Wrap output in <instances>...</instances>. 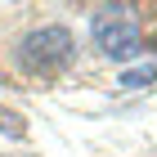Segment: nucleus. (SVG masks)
Listing matches in <instances>:
<instances>
[{
  "label": "nucleus",
  "mask_w": 157,
  "mask_h": 157,
  "mask_svg": "<svg viewBox=\"0 0 157 157\" xmlns=\"http://www.w3.org/2000/svg\"><path fill=\"white\" fill-rule=\"evenodd\" d=\"M153 76H157L153 63H139V67H126V72L117 76V85L121 90H144V85H153Z\"/></svg>",
  "instance_id": "obj_3"
},
{
  "label": "nucleus",
  "mask_w": 157,
  "mask_h": 157,
  "mask_svg": "<svg viewBox=\"0 0 157 157\" xmlns=\"http://www.w3.org/2000/svg\"><path fill=\"white\" fill-rule=\"evenodd\" d=\"M72 49H76V40H72L67 27H40V32H32V36L18 45V59H23L27 72L49 76V72H59L63 63L72 59Z\"/></svg>",
  "instance_id": "obj_2"
},
{
  "label": "nucleus",
  "mask_w": 157,
  "mask_h": 157,
  "mask_svg": "<svg viewBox=\"0 0 157 157\" xmlns=\"http://www.w3.org/2000/svg\"><path fill=\"white\" fill-rule=\"evenodd\" d=\"M153 54H157V32H153Z\"/></svg>",
  "instance_id": "obj_4"
},
{
  "label": "nucleus",
  "mask_w": 157,
  "mask_h": 157,
  "mask_svg": "<svg viewBox=\"0 0 157 157\" xmlns=\"http://www.w3.org/2000/svg\"><path fill=\"white\" fill-rule=\"evenodd\" d=\"M90 40L103 59L112 63H130L139 49H144V32H139V18H135L130 5H103L90 18Z\"/></svg>",
  "instance_id": "obj_1"
}]
</instances>
